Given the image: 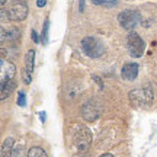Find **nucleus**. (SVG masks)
Instances as JSON below:
<instances>
[{"label": "nucleus", "instance_id": "nucleus-9", "mask_svg": "<svg viewBox=\"0 0 157 157\" xmlns=\"http://www.w3.org/2000/svg\"><path fill=\"white\" fill-rule=\"evenodd\" d=\"M34 61H35V51L29 50L25 56V70H23V82L26 84L31 83L32 80V71H34Z\"/></svg>", "mask_w": 157, "mask_h": 157}, {"label": "nucleus", "instance_id": "nucleus-7", "mask_svg": "<svg viewBox=\"0 0 157 157\" xmlns=\"http://www.w3.org/2000/svg\"><path fill=\"white\" fill-rule=\"evenodd\" d=\"M101 112H102V108L96 99H89L87 102H84V105L82 106V117L87 122L96 121L98 118L101 117Z\"/></svg>", "mask_w": 157, "mask_h": 157}, {"label": "nucleus", "instance_id": "nucleus-18", "mask_svg": "<svg viewBox=\"0 0 157 157\" xmlns=\"http://www.w3.org/2000/svg\"><path fill=\"white\" fill-rule=\"evenodd\" d=\"M17 105L19 106H26V96L23 92H19V95H17Z\"/></svg>", "mask_w": 157, "mask_h": 157}, {"label": "nucleus", "instance_id": "nucleus-5", "mask_svg": "<svg viewBox=\"0 0 157 157\" xmlns=\"http://www.w3.org/2000/svg\"><path fill=\"white\" fill-rule=\"evenodd\" d=\"M140 19H141L140 13L137 10H131V9L122 10L118 15V22H119V25H121L125 31H132V29L138 25Z\"/></svg>", "mask_w": 157, "mask_h": 157}, {"label": "nucleus", "instance_id": "nucleus-23", "mask_svg": "<svg viewBox=\"0 0 157 157\" xmlns=\"http://www.w3.org/2000/svg\"><path fill=\"white\" fill-rule=\"evenodd\" d=\"M99 157H113L112 154H102V156H99Z\"/></svg>", "mask_w": 157, "mask_h": 157}, {"label": "nucleus", "instance_id": "nucleus-24", "mask_svg": "<svg viewBox=\"0 0 157 157\" xmlns=\"http://www.w3.org/2000/svg\"><path fill=\"white\" fill-rule=\"evenodd\" d=\"M0 2H2V6H3V5L6 3V0H0Z\"/></svg>", "mask_w": 157, "mask_h": 157}, {"label": "nucleus", "instance_id": "nucleus-16", "mask_svg": "<svg viewBox=\"0 0 157 157\" xmlns=\"http://www.w3.org/2000/svg\"><path fill=\"white\" fill-rule=\"evenodd\" d=\"M93 2V5H98V6H108V7H111V6H115L118 3V0H92Z\"/></svg>", "mask_w": 157, "mask_h": 157}, {"label": "nucleus", "instance_id": "nucleus-15", "mask_svg": "<svg viewBox=\"0 0 157 157\" xmlns=\"http://www.w3.org/2000/svg\"><path fill=\"white\" fill-rule=\"evenodd\" d=\"M48 32H50V21L45 19L44 28H42V35H41V41L42 44H48Z\"/></svg>", "mask_w": 157, "mask_h": 157}, {"label": "nucleus", "instance_id": "nucleus-6", "mask_svg": "<svg viewBox=\"0 0 157 157\" xmlns=\"http://www.w3.org/2000/svg\"><path fill=\"white\" fill-rule=\"evenodd\" d=\"M127 47H128L129 56L138 58L144 54V50H146V44L137 32H129L128 38H127Z\"/></svg>", "mask_w": 157, "mask_h": 157}, {"label": "nucleus", "instance_id": "nucleus-20", "mask_svg": "<svg viewBox=\"0 0 157 157\" xmlns=\"http://www.w3.org/2000/svg\"><path fill=\"white\" fill-rule=\"evenodd\" d=\"M47 5V0H36V6L38 7H44Z\"/></svg>", "mask_w": 157, "mask_h": 157}, {"label": "nucleus", "instance_id": "nucleus-17", "mask_svg": "<svg viewBox=\"0 0 157 157\" xmlns=\"http://www.w3.org/2000/svg\"><path fill=\"white\" fill-rule=\"evenodd\" d=\"M12 157H28V153H26V150L22 146H19V147H15Z\"/></svg>", "mask_w": 157, "mask_h": 157}, {"label": "nucleus", "instance_id": "nucleus-3", "mask_svg": "<svg viewBox=\"0 0 157 157\" xmlns=\"http://www.w3.org/2000/svg\"><path fill=\"white\" fill-rule=\"evenodd\" d=\"M82 50L87 57L90 58H98L103 54V44H102L99 39L93 38V36H86L82 39Z\"/></svg>", "mask_w": 157, "mask_h": 157}, {"label": "nucleus", "instance_id": "nucleus-14", "mask_svg": "<svg viewBox=\"0 0 157 157\" xmlns=\"http://www.w3.org/2000/svg\"><path fill=\"white\" fill-rule=\"evenodd\" d=\"M28 157H48V156L41 147H31V150L28 151Z\"/></svg>", "mask_w": 157, "mask_h": 157}, {"label": "nucleus", "instance_id": "nucleus-13", "mask_svg": "<svg viewBox=\"0 0 157 157\" xmlns=\"http://www.w3.org/2000/svg\"><path fill=\"white\" fill-rule=\"evenodd\" d=\"M15 141L13 138H6L3 146H2V157H12L13 156V150H15Z\"/></svg>", "mask_w": 157, "mask_h": 157}, {"label": "nucleus", "instance_id": "nucleus-4", "mask_svg": "<svg viewBox=\"0 0 157 157\" xmlns=\"http://www.w3.org/2000/svg\"><path fill=\"white\" fill-rule=\"evenodd\" d=\"M6 15L10 21H23L28 16V6L22 0H13L6 7Z\"/></svg>", "mask_w": 157, "mask_h": 157}, {"label": "nucleus", "instance_id": "nucleus-10", "mask_svg": "<svg viewBox=\"0 0 157 157\" xmlns=\"http://www.w3.org/2000/svg\"><path fill=\"white\" fill-rule=\"evenodd\" d=\"M121 76L124 80H128V82L135 80V77L138 76V64L137 63H127L121 70Z\"/></svg>", "mask_w": 157, "mask_h": 157}, {"label": "nucleus", "instance_id": "nucleus-8", "mask_svg": "<svg viewBox=\"0 0 157 157\" xmlns=\"http://www.w3.org/2000/svg\"><path fill=\"white\" fill-rule=\"evenodd\" d=\"M16 74V67L10 61H6L5 58L0 60V82L5 83L9 80H13Z\"/></svg>", "mask_w": 157, "mask_h": 157}, {"label": "nucleus", "instance_id": "nucleus-2", "mask_svg": "<svg viewBox=\"0 0 157 157\" xmlns=\"http://www.w3.org/2000/svg\"><path fill=\"white\" fill-rule=\"evenodd\" d=\"M129 101L137 108L148 106L153 101V90L150 89V86L132 90V92H129Z\"/></svg>", "mask_w": 157, "mask_h": 157}, {"label": "nucleus", "instance_id": "nucleus-1", "mask_svg": "<svg viewBox=\"0 0 157 157\" xmlns=\"http://www.w3.org/2000/svg\"><path fill=\"white\" fill-rule=\"evenodd\" d=\"M92 144V134L83 125H77L73 131V146L78 153H84L89 150Z\"/></svg>", "mask_w": 157, "mask_h": 157}, {"label": "nucleus", "instance_id": "nucleus-22", "mask_svg": "<svg viewBox=\"0 0 157 157\" xmlns=\"http://www.w3.org/2000/svg\"><path fill=\"white\" fill-rule=\"evenodd\" d=\"M39 119H41L42 122H45V119H47V115H45L44 111H42V112H39Z\"/></svg>", "mask_w": 157, "mask_h": 157}, {"label": "nucleus", "instance_id": "nucleus-19", "mask_svg": "<svg viewBox=\"0 0 157 157\" xmlns=\"http://www.w3.org/2000/svg\"><path fill=\"white\" fill-rule=\"evenodd\" d=\"M31 35H32V39H34V42H36V44H38V42H39L38 34H36V32H35L34 29H32V31H31Z\"/></svg>", "mask_w": 157, "mask_h": 157}, {"label": "nucleus", "instance_id": "nucleus-21", "mask_svg": "<svg viewBox=\"0 0 157 157\" xmlns=\"http://www.w3.org/2000/svg\"><path fill=\"white\" fill-rule=\"evenodd\" d=\"M78 10L80 12L84 10V0H78Z\"/></svg>", "mask_w": 157, "mask_h": 157}, {"label": "nucleus", "instance_id": "nucleus-11", "mask_svg": "<svg viewBox=\"0 0 157 157\" xmlns=\"http://www.w3.org/2000/svg\"><path fill=\"white\" fill-rule=\"evenodd\" d=\"M21 38V31L16 28H12L6 31L5 28H2V42L6 41H16Z\"/></svg>", "mask_w": 157, "mask_h": 157}, {"label": "nucleus", "instance_id": "nucleus-12", "mask_svg": "<svg viewBox=\"0 0 157 157\" xmlns=\"http://www.w3.org/2000/svg\"><path fill=\"white\" fill-rule=\"evenodd\" d=\"M16 89V82L15 80H9V82H5V83H2V89H0V98H2V101H5L6 98H9L10 93L13 90Z\"/></svg>", "mask_w": 157, "mask_h": 157}]
</instances>
